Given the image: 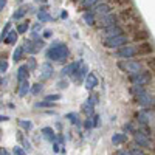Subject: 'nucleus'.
Instances as JSON below:
<instances>
[{
	"label": "nucleus",
	"instance_id": "obj_37",
	"mask_svg": "<svg viewBox=\"0 0 155 155\" xmlns=\"http://www.w3.org/2000/svg\"><path fill=\"white\" fill-rule=\"evenodd\" d=\"M84 126H85V129H92L93 127V120L92 118H87L85 123H84Z\"/></svg>",
	"mask_w": 155,
	"mask_h": 155
},
{
	"label": "nucleus",
	"instance_id": "obj_36",
	"mask_svg": "<svg viewBox=\"0 0 155 155\" xmlns=\"http://www.w3.org/2000/svg\"><path fill=\"white\" fill-rule=\"evenodd\" d=\"M45 99L50 101V102H51V101H59L61 96H59V95H48V96H45Z\"/></svg>",
	"mask_w": 155,
	"mask_h": 155
},
{
	"label": "nucleus",
	"instance_id": "obj_13",
	"mask_svg": "<svg viewBox=\"0 0 155 155\" xmlns=\"http://www.w3.org/2000/svg\"><path fill=\"white\" fill-rule=\"evenodd\" d=\"M135 141L138 144H141V146H146V147H150V141L141 134V132H135Z\"/></svg>",
	"mask_w": 155,
	"mask_h": 155
},
{
	"label": "nucleus",
	"instance_id": "obj_15",
	"mask_svg": "<svg viewBox=\"0 0 155 155\" xmlns=\"http://www.w3.org/2000/svg\"><path fill=\"white\" fill-rule=\"evenodd\" d=\"M152 116H153V113L143 110V112H140V115H138V120H140V123H141V124H147V123L150 121Z\"/></svg>",
	"mask_w": 155,
	"mask_h": 155
},
{
	"label": "nucleus",
	"instance_id": "obj_46",
	"mask_svg": "<svg viewBox=\"0 0 155 155\" xmlns=\"http://www.w3.org/2000/svg\"><path fill=\"white\" fill-rule=\"evenodd\" d=\"M116 155H130V152H127V150H120Z\"/></svg>",
	"mask_w": 155,
	"mask_h": 155
},
{
	"label": "nucleus",
	"instance_id": "obj_20",
	"mask_svg": "<svg viewBox=\"0 0 155 155\" xmlns=\"http://www.w3.org/2000/svg\"><path fill=\"white\" fill-rule=\"evenodd\" d=\"M3 41H5L6 44H16V41H17V31L9 30L8 34H6V37L3 39Z\"/></svg>",
	"mask_w": 155,
	"mask_h": 155
},
{
	"label": "nucleus",
	"instance_id": "obj_38",
	"mask_svg": "<svg viewBox=\"0 0 155 155\" xmlns=\"http://www.w3.org/2000/svg\"><path fill=\"white\" fill-rule=\"evenodd\" d=\"M14 153H16V155H27V152H25L22 147H19V146L14 147Z\"/></svg>",
	"mask_w": 155,
	"mask_h": 155
},
{
	"label": "nucleus",
	"instance_id": "obj_25",
	"mask_svg": "<svg viewBox=\"0 0 155 155\" xmlns=\"http://www.w3.org/2000/svg\"><path fill=\"white\" fill-rule=\"evenodd\" d=\"M19 126L23 127L25 130H31V129H33V123L30 120H19Z\"/></svg>",
	"mask_w": 155,
	"mask_h": 155
},
{
	"label": "nucleus",
	"instance_id": "obj_8",
	"mask_svg": "<svg viewBox=\"0 0 155 155\" xmlns=\"http://www.w3.org/2000/svg\"><path fill=\"white\" fill-rule=\"evenodd\" d=\"M99 25L101 27H112V25H116V16L109 12V14H104L101 16V20H99Z\"/></svg>",
	"mask_w": 155,
	"mask_h": 155
},
{
	"label": "nucleus",
	"instance_id": "obj_27",
	"mask_svg": "<svg viewBox=\"0 0 155 155\" xmlns=\"http://www.w3.org/2000/svg\"><path fill=\"white\" fill-rule=\"evenodd\" d=\"M28 28H30V23H28V22H25V23L19 25V27H17V34H23V33H27V31H28Z\"/></svg>",
	"mask_w": 155,
	"mask_h": 155
},
{
	"label": "nucleus",
	"instance_id": "obj_10",
	"mask_svg": "<svg viewBox=\"0 0 155 155\" xmlns=\"http://www.w3.org/2000/svg\"><path fill=\"white\" fill-rule=\"evenodd\" d=\"M81 67V62H73V64H70V65H67V67H64L62 68V76H68V74H74L76 73V70Z\"/></svg>",
	"mask_w": 155,
	"mask_h": 155
},
{
	"label": "nucleus",
	"instance_id": "obj_45",
	"mask_svg": "<svg viewBox=\"0 0 155 155\" xmlns=\"http://www.w3.org/2000/svg\"><path fill=\"white\" fill-rule=\"evenodd\" d=\"M39 30H41V23H36L33 27V31H39Z\"/></svg>",
	"mask_w": 155,
	"mask_h": 155
},
{
	"label": "nucleus",
	"instance_id": "obj_16",
	"mask_svg": "<svg viewBox=\"0 0 155 155\" xmlns=\"http://www.w3.org/2000/svg\"><path fill=\"white\" fill-rule=\"evenodd\" d=\"M76 71H78V73L74 74V79H76L78 82H79V81H82L84 78L87 76V67H85V65H82V64H81V67L78 68Z\"/></svg>",
	"mask_w": 155,
	"mask_h": 155
},
{
	"label": "nucleus",
	"instance_id": "obj_23",
	"mask_svg": "<svg viewBox=\"0 0 155 155\" xmlns=\"http://www.w3.org/2000/svg\"><path fill=\"white\" fill-rule=\"evenodd\" d=\"M37 19H39V22H50L51 20V16L48 14V12L47 11H44V9H41V11H39L37 12Z\"/></svg>",
	"mask_w": 155,
	"mask_h": 155
},
{
	"label": "nucleus",
	"instance_id": "obj_12",
	"mask_svg": "<svg viewBox=\"0 0 155 155\" xmlns=\"http://www.w3.org/2000/svg\"><path fill=\"white\" fill-rule=\"evenodd\" d=\"M93 12H96V14H101V16H104V14H109L110 12V6L107 3H99V5H93Z\"/></svg>",
	"mask_w": 155,
	"mask_h": 155
},
{
	"label": "nucleus",
	"instance_id": "obj_28",
	"mask_svg": "<svg viewBox=\"0 0 155 155\" xmlns=\"http://www.w3.org/2000/svg\"><path fill=\"white\" fill-rule=\"evenodd\" d=\"M96 2H99V0H81V6L82 8H92Z\"/></svg>",
	"mask_w": 155,
	"mask_h": 155
},
{
	"label": "nucleus",
	"instance_id": "obj_21",
	"mask_svg": "<svg viewBox=\"0 0 155 155\" xmlns=\"http://www.w3.org/2000/svg\"><path fill=\"white\" fill-rule=\"evenodd\" d=\"M30 92V82H28V79H25V81H22L20 82V88H19V96H25Z\"/></svg>",
	"mask_w": 155,
	"mask_h": 155
},
{
	"label": "nucleus",
	"instance_id": "obj_33",
	"mask_svg": "<svg viewBox=\"0 0 155 155\" xmlns=\"http://www.w3.org/2000/svg\"><path fill=\"white\" fill-rule=\"evenodd\" d=\"M51 106V102L50 101H44V102H36L34 104V107L36 109H39V107H50Z\"/></svg>",
	"mask_w": 155,
	"mask_h": 155
},
{
	"label": "nucleus",
	"instance_id": "obj_43",
	"mask_svg": "<svg viewBox=\"0 0 155 155\" xmlns=\"http://www.w3.org/2000/svg\"><path fill=\"white\" fill-rule=\"evenodd\" d=\"M5 5H6V0H0V11L5 8Z\"/></svg>",
	"mask_w": 155,
	"mask_h": 155
},
{
	"label": "nucleus",
	"instance_id": "obj_9",
	"mask_svg": "<svg viewBox=\"0 0 155 155\" xmlns=\"http://www.w3.org/2000/svg\"><path fill=\"white\" fill-rule=\"evenodd\" d=\"M106 37H113V36H121L123 34V28L118 25H112V27H106V30L102 31Z\"/></svg>",
	"mask_w": 155,
	"mask_h": 155
},
{
	"label": "nucleus",
	"instance_id": "obj_44",
	"mask_svg": "<svg viewBox=\"0 0 155 155\" xmlns=\"http://www.w3.org/2000/svg\"><path fill=\"white\" fill-rule=\"evenodd\" d=\"M23 144H25V147H27L28 150L31 149V144H30V141H27V140H25V141H23Z\"/></svg>",
	"mask_w": 155,
	"mask_h": 155
},
{
	"label": "nucleus",
	"instance_id": "obj_18",
	"mask_svg": "<svg viewBox=\"0 0 155 155\" xmlns=\"http://www.w3.org/2000/svg\"><path fill=\"white\" fill-rule=\"evenodd\" d=\"M42 134H44V137H45L47 140H50V141H56L54 130H53L51 127H44V129H42Z\"/></svg>",
	"mask_w": 155,
	"mask_h": 155
},
{
	"label": "nucleus",
	"instance_id": "obj_1",
	"mask_svg": "<svg viewBox=\"0 0 155 155\" xmlns=\"http://www.w3.org/2000/svg\"><path fill=\"white\" fill-rule=\"evenodd\" d=\"M70 54V51H68V47L67 45H64V44H59L56 47H51L48 50V53H47V58L51 59V61H58V62H62V61H65Z\"/></svg>",
	"mask_w": 155,
	"mask_h": 155
},
{
	"label": "nucleus",
	"instance_id": "obj_49",
	"mask_svg": "<svg viewBox=\"0 0 155 155\" xmlns=\"http://www.w3.org/2000/svg\"><path fill=\"white\" fill-rule=\"evenodd\" d=\"M37 2H45V0H37Z\"/></svg>",
	"mask_w": 155,
	"mask_h": 155
},
{
	"label": "nucleus",
	"instance_id": "obj_41",
	"mask_svg": "<svg viewBox=\"0 0 155 155\" xmlns=\"http://www.w3.org/2000/svg\"><path fill=\"white\" fill-rule=\"evenodd\" d=\"M130 155H144V152H141L140 149H134V150L130 152Z\"/></svg>",
	"mask_w": 155,
	"mask_h": 155
},
{
	"label": "nucleus",
	"instance_id": "obj_47",
	"mask_svg": "<svg viewBox=\"0 0 155 155\" xmlns=\"http://www.w3.org/2000/svg\"><path fill=\"white\" fill-rule=\"evenodd\" d=\"M9 118H8V116H5V115H0V123H2V121H8Z\"/></svg>",
	"mask_w": 155,
	"mask_h": 155
},
{
	"label": "nucleus",
	"instance_id": "obj_3",
	"mask_svg": "<svg viewBox=\"0 0 155 155\" xmlns=\"http://www.w3.org/2000/svg\"><path fill=\"white\" fill-rule=\"evenodd\" d=\"M127 41H129V39H127L126 36H123V34H121V36H113V37L104 39V45H106L107 48H120V47L126 45Z\"/></svg>",
	"mask_w": 155,
	"mask_h": 155
},
{
	"label": "nucleus",
	"instance_id": "obj_4",
	"mask_svg": "<svg viewBox=\"0 0 155 155\" xmlns=\"http://www.w3.org/2000/svg\"><path fill=\"white\" fill-rule=\"evenodd\" d=\"M138 53L137 47H123L121 50L116 51V58H124V59H130L132 56H135Z\"/></svg>",
	"mask_w": 155,
	"mask_h": 155
},
{
	"label": "nucleus",
	"instance_id": "obj_42",
	"mask_svg": "<svg viewBox=\"0 0 155 155\" xmlns=\"http://www.w3.org/2000/svg\"><path fill=\"white\" fill-rule=\"evenodd\" d=\"M124 130H126V132H134L132 124H126V126H124Z\"/></svg>",
	"mask_w": 155,
	"mask_h": 155
},
{
	"label": "nucleus",
	"instance_id": "obj_40",
	"mask_svg": "<svg viewBox=\"0 0 155 155\" xmlns=\"http://www.w3.org/2000/svg\"><path fill=\"white\" fill-rule=\"evenodd\" d=\"M51 36H53V31H51V30H45V31H44V37L48 39V37H51Z\"/></svg>",
	"mask_w": 155,
	"mask_h": 155
},
{
	"label": "nucleus",
	"instance_id": "obj_29",
	"mask_svg": "<svg viewBox=\"0 0 155 155\" xmlns=\"http://www.w3.org/2000/svg\"><path fill=\"white\" fill-rule=\"evenodd\" d=\"M9 30H11V23L8 22V23L5 25V28H3V31H2V33H0V42H2V41H3V39L6 37V34H8V31H9Z\"/></svg>",
	"mask_w": 155,
	"mask_h": 155
},
{
	"label": "nucleus",
	"instance_id": "obj_35",
	"mask_svg": "<svg viewBox=\"0 0 155 155\" xmlns=\"http://www.w3.org/2000/svg\"><path fill=\"white\" fill-rule=\"evenodd\" d=\"M27 68H28V70H34V68H36V61H34V58H30V62L27 64Z\"/></svg>",
	"mask_w": 155,
	"mask_h": 155
},
{
	"label": "nucleus",
	"instance_id": "obj_48",
	"mask_svg": "<svg viewBox=\"0 0 155 155\" xmlns=\"http://www.w3.org/2000/svg\"><path fill=\"white\" fill-rule=\"evenodd\" d=\"M0 155H9V152L6 149H2V150H0Z\"/></svg>",
	"mask_w": 155,
	"mask_h": 155
},
{
	"label": "nucleus",
	"instance_id": "obj_31",
	"mask_svg": "<svg viewBox=\"0 0 155 155\" xmlns=\"http://www.w3.org/2000/svg\"><path fill=\"white\" fill-rule=\"evenodd\" d=\"M84 112L87 113V115H92L93 113V104H92V102H85V104H84Z\"/></svg>",
	"mask_w": 155,
	"mask_h": 155
},
{
	"label": "nucleus",
	"instance_id": "obj_14",
	"mask_svg": "<svg viewBox=\"0 0 155 155\" xmlns=\"http://www.w3.org/2000/svg\"><path fill=\"white\" fill-rule=\"evenodd\" d=\"M28 68H27V65H20L19 67V70H17V81L19 82H22V81H25V79H28Z\"/></svg>",
	"mask_w": 155,
	"mask_h": 155
},
{
	"label": "nucleus",
	"instance_id": "obj_7",
	"mask_svg": "<svg viewBox=\"0 0 155 155\" xmlns=\"http://www.w3.org/2000/svg\"><path fill=\"white\" fill-rule=\"evenodd\" d=\"M137 96H138V101H140L141 106H144V107L153 106V96H150L149 93H146L144 90H141V92H140Z\"/></svg>",
	"mask_w": 155,
	"mask_h": 155
},
{
	"label": "nucleus",
	"instance_id": "obj_19",
	"mask_svg": "<svg viewBox=\"0 0 155 155\" xmlns=\"http://www.w3.org/2000/svg\"><path fill=\"white\" fill-rule=\"evenodd\" d=\"M23 50H25V51H28L30 54L37 53V50H36V47H34V42L31 41V39H28V41H25V44H23Z\"/></svg>",
	"mask_w": 155,
	"mask_h": 155
},
{
	"label": "nucleus",
	"instance_id": "obj_32",
	"mask_svg": "<svg viewBox=\"0 0 155 155\" xmlns=\"http://www.w3.org/2000/svg\"><path fill=\"white\" fill-rule=\"evenodd\" d=\"M8 70V62L5 59H0V73H5Z\"/></svg>",
	"mask_w": 155,
	"mask_h": 155
},
{
	"label": "nucleus",
	"instance_id": "obj_34",
	"mask_svg": "<svg viewBox=\"0 0 155 155\" xmlns=\"http://www.w3.org/2000/svg\"><path fill=\"white\" fill-rule=\"evenodd\" d=\"M42 87H44L42 84H36V85H34L33 88H30V90H31V93L37 95V93H39V92H41V90H42Z\"/></svg>",
	"mask_w": 155,
	"mask_h": 155
},
{
	"label": "nucleus",
	"instance_id": "obj_24",
	"mask_svg": "<svg viewBox=\"0 0 155 155\" xmlns=\"http://www.w3.org/2000/svg\"><path fill=\"white\" fill-rule=\"evenodd\" d=\"M27 9H28V6H22V8H19V9L14 12V16H12V19H14V20H19V19H22L25 14H27Z\"/></svg>",
	"mask_w": 155,
	"mask_h": 155
},
{
	"label": "nucleus",
	"instance_id": "obj_26",
	"mask_svg": "<svg viewBox=\"0 0 155 155\" xmlns=\"http://www.w3.org/2000/svg\"><path fill=\"white\" fill-rule=\"evenodd\" d=\"M65 118L70 120L73 124H79V116H78V113H67Z\"/></svg>",
	"mask_w": 155,
	"mask_h": 155
},
{
	"label": "nucleus",
	"instance_id": "obj_5",
	"mask_svg": "<svg viewBox=\"0 0 155 155\" xmlns=\"http://www.w3.org/2000/svg\"><path fill=\"white\" fill-rule=\"evenodd\" d=\"M130 81L134 82V85H144L147 84L149 81V74L146 71H140V73H135L130 76Z\"/></svg>",
	"mask_w": 155,
	"mask_h": 155
},
{
	"label": "nucleus",
	"instance_id": "obj_6",
	"mask_svg": "<svg viewBox=\"0 0 155 155\" xmlns=\"http://www.w3.org/2000/svg\"><path fill=\"white\" fill-rule=\"evenodd\" d=\"M53 73H54L53 65H50L48 62H45V64L41 65V74H39V78H41V81H47L53 76Z\"/></svg>",
	"mask_w": 155,
	"mask_h": 155
},
{
	"label": "nucleus",
	"instance_id": "obj_2",
	"mask_svg": "<svg viewBox=\"0 0 155 155\" xmlns=\"http://www.w3.org/2000/svg\"><path fill=\"white\" fill-rule=\"evenodd\" d=\"M118 67L124 73H129V74H135V73L143 71V65L140 62H135V61H121V62H118Z\"/></svg>",
	"mask_w": 155,
	"mask_h": 155
},
{
	"label": "nucleus",
	"instance_id": "obj_30",
	"mask_svg": "<svg viewBox=\"0 0 155 155\" xmlns=\"http://www.w3.org/2000/svg\"><path fill=\"white\" fill-rule=\"evenodd\" d=\"M84 20H85L87 25H93V23H95L93 14H90V12H85V14H84Z\"/></svg>",
	"mask_w": 155,
	"mask_h": 155
},
{
	"label": "nucleus",
	"instance_id": "obj_11",
	"mask_svg": "<svg viewBox=\"0 0 155 155\" xmlns=\"http://www.w3.org/2000/svg\"><path fill=\"white\" fill-rule=\"evenodd\" d=\"M96 85H98V78H96L93 73L87 74V76H85V87H87L88 90H92V88H95Z\"/></svg>",
	"mask_w": 155,
	"mask_h": 155
},
{
	"label": "nucleus",
	"instance_id": "obj_22",
	"mask_svg": "<svg viewBox=\"0 0 155 155\" xmlns=\"http://www.w3.org/2000/svg\"><path fill=\"white\" fill-rule=\"evenodd\" d=\"M23 53H25V50H23V47H16V50H14V53H12V59H14V62H19V61L22 59Z\"/></svg>",
	"mask_w": 155,
	"mask_h": 155
},
{
	"label": "nucleus",
	"instance_id": "obj_50",
	"mask_svg": "<svg viewBox=\"0 0 155 155\" xmlns=\"http://www.w3.org/2000/svg\"><path fill=\"white\" fill-rule=\"evenodd\" d=\"M0 84H2V79H0Z\"/></svg>",
	"mask_w": 155,
	"mask_h": 155
},
{
	"label": "nucleus",
	"instance_id": "obj_39",
	"mask_svg": "<svg viewBox=\"0 0 155 155\" xmlns=\"http://www.w3.org/2000/svg\"><path fill=\"white\" fill-rule=\"evenodd\" d=\"M59 88H67L68 87V81H59Z\"/></svg>",
	"mask_w": 155,
	"mask_h": 155
},
{
	"label": "nucleus",
	"instance_id": "obj_17",
	"mask_svg": "<svg viewBox=\"0 0 155 155\" xmlns=\"http://www.w3.org/2000/svg\"><path fill=\"white\" fill-rule=\"evenodd\" d=\"M126 140H127L126 134H115V135L112 137V143H113L115 146H120V144H123V143H124Z\"/></svg>",
	"mask_w": 155,
	"mask_h": 155
}]
</instances>
